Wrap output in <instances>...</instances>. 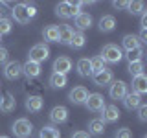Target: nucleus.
Wrapping results in <instances>:
<instances>
[{
    "label": "nucleus",
    "instance_id": "1",
    "mask_svg": "<svg viewBox=\"0 0 147 138\" xmlns=\"http://www.w3.org/2000/svg\"><path fill=\"white\" fill-rule=\"evenodd\" d=\"M101 59L109 64H118L123 59V52L118 44H105L101 50Z\"/></svg>",
    "mask_w": 147,
    "mask_h": 138
},
{
    "label": "nucleus",
    "instance_id": "2",
    "mask_svg": "<svg viewBox=\"0 0 147 138\" xmlns=\"http://www.w3.org/2000/svg\"><path fill=\"white\" fill-rule=\"evenodd\" d=\"M55 13L61 18H70V17L76 18L81 13V7H79L77 2H59L57 6H55Z\"/></svg>",
    "mask_w": 147,
    "mask_h": 138
},
{
    "label": "nucleus",
    "instance_id": "3",
    "mask_svg": "<svg viewBox=\"0 0 147 138\" xmlns=\"http://www.w3.org/2000/svg\"><path fill=\"white\" fill-rule=\"evenodd\" d=\"M11 131H13V135L17 138H28V136H31V133H33V123H31L28 118H18L11 125Z\"/></svg>",
    "mask_w": 147,
    "mask_h": 138
},
{
    "label": "nucleus",
    "instance_id": "4",
    "mask_svg": "<svg viewBox=\"0 0 147 138\" xmlns=\"http://www.w3.org/2000/svg\"><path fill=\"white\" fill-rule=\"evenodd\" d=\"M48 57H50V48H48V44H44V43H39V44L31 46L30 53H28V61H33V63H39V64L42 61H46Z\"/></svg>",
    "mask_w": 147,
    "mask_h": 138
},
{
    "label": "nucleus",
    "instance_id": "5",
    "mask_svg": "<svg viewBox=\"0 0 147 138\" xmlns=\"http://www.w3.org/2000/svg\"><path fill=\"white\" fill-rule=\"evenodd\" d=\"M22 76V64L18 61H9L6 63V66H4V77L9 81H15L18 77Z\"/></svg>",
    "mask_w": 147,
    "mask_h": 138
},
{
    "label": "nucleus",
    "instance_id": "6",
    "mask_svg": "<svg viewBox=\"0 0 147 138\" xmlns=\"http://www.w3.org/2000/svg\"><path fill=\"white\" fill-rule=\"evenodd\" d=\"M85 105H86L88 110H92V112H101L103 107H105V98L101 94H98V92H94V94H88Z\"/></svg>",
    "mask_w": 147,
    "mask_h": 138
},
{
    "label": "nucleus",
    "instance_id": "7",
    "mask_svg": "<svg viewBox=\"0 0 147 138\" xmlns=\"http://www.w3.org/2000/svg\"><path fill=\"white\" fill-rule=\"evenodd\" d=\"M109 96L112 99H123L127 96V83L121 79L112 81L110 83V89H109Z\"/></svg>",
    "mask_w": 147,
    "mask_h": 138
},
{
    "label": "nucleus",
    "instance_id": "8",
    "mask_svg": "<svg viewBox=\"0 0 147 138\" xmlns=\"http://www.w3.org/2000/svg\"><path fill=\"white\" fill-rule=\"evenodd\" d=\"M88 94H90V92L86 90L85 87H74V89L68 92V99H70L74 105H85Z\"/></svg>",
    "mask_w": 147,
    "mask_h": 138
},
{
    "label": "nucleus",
    "instance_id": "9",
    "mask_svg": "<svg viewBox=\"0 0 147 138\" xmlns=\"http://www.w3.org/2000/svg\"><path fill=\"white\" fill-rule=\"evenodd\" d=\"M70 70H72V59L70 57L61 55V57H57L53 61V72L55 74H63V76H66Z\"/></svg>",
    "mask_w": 147,
    "mask_h": 138
},
{
    "label": "nucleus",
    "instance_id": "10",
    "mask_svg": "<svg viewBox=\"0 0 147 138\" xmlns=\"http://www.w3.org/2000/svg\"><path fill=\"white\" fill-rule=\"evenodd\" d=\"M101 120H103L105 123H114V122H118L119 116H121V112H119V109L116 107V105H105L103 110H101Z\"/></svg>",
    "mask_w": 147,
    "mask_h": 138
},
{
    "label": "nucleus",
    "instance_id": "11",
    "mask_svg": "<svg viewBox=\"0 0 147 138\" xmlns=\"http://www.w3.org/2000/svg\"><path fill=\"white\" fill-rule=\"evenodd\" d=\"M11 17L15 18V22H18V24H28V22H30V17H28L26 4H15L13 9H11Z\"/></svg>",
    "mask_w": 147,
    "mask_h": 138
},
{
    "label": "nucleus",
    "instance_id": "12",
    "mask_svg": "<svg viewBox=\"0 0 147 138\" xmlns=\"http://www.w3.org/2000/svg\"><path fill=\"white\" fill-rule=\"evenodd\" d=\"M50 120H52V123H64L68 120V109L63 105H55L50 110Z\"/></svg>",
    "mask_w": 147,
    "mask_h": 138
},
{
    "label": "nucleus",
    "instance_id": "13",
    "mask_svg": "<svg viewBox=\"0 0 147 138\" xmlns=\"http://www.w3.org/2000/svg\"><path fill=\"white\" fill-rule=\"evenodd\" d=\"M92 79H94L96 87H107V85H110V83H112L114 76H112V72H110L109 68H103L101 72L94 74V76H92Z\"/></svg>",
    "mask_w": 147,
    "mask_h": 138
},
{
    "label": "nucleus",
    "instance_id": "14",
    "mask_svg": "<svg viewBox=\"0 0 147 138\" xmlns=\"http://www.w3.org/2000/svg\"><path fill=\"white\" fill-rule=\"evenodd\" d=\"M74 22H76V26H77V30L81 31H85V30H90V26H92V15L90 13H86V11H81L79 15H77L76 18H74Z\"/></svg>",
    "mask_w": 147,
    "mask_h": 138
},
{
    "label": "nucleus",
    "instance_id": "15",
    "mask_svg": "<svg viewBox=\"0 0 147 138\" xmlns=\"http://www.w3.org/2000/svg\"><path fill=\"white\" fill-rule=\"evenodd\" d=\"M42 107H44V99L39 94H33V96H28L26 98V109L30 112H40Z\"/></svg>",
    "mask_w": 147,
    "mask_h": 138
},
{
    "label": "nucleus",
    "instance_id": "16",
    "mask_svg": "<svg viewBox=\"0 0 147 138\" xmlns=\"http://www.w3.org/2000/svg\"><path fill=\"white\" fill-rule=\"evenodd\" d=\"M22 74H24L28 79H35V77L40 76V64L33 63V61H26L22 64Z\"/></svg>",
    "mask_w": 147,
    "mask_h": 138
},
{
    "label": "nucleus",
    "instance_id": "17",
    "mask_svg": "<svg viewBox=\"0 0 147 138\" xmlns=\"http://www.w3.org/2000/svg\"><path fill=\"white\" fill-rule=\"evenodd\" d=\"M132 92L138 94V96H144L147 92V76L145 74L132 77Z\"/></svg>",
    "mask_w": 147,
    "mask_h": 138
},
{
    "label": "nucleus",
    "instance_id": "18",
    "mask_svg": "<svg viewBox=\"0 0 147 138\" xmlns=\"http://www.w3.org/2000/svg\"><path fill=\"white\" fill-rule=\"evenodd\" d=\"M74 33H76V31H74V28H72L70 24L59 26V41H57V43H61V44H70Z\"/></svg>",
    "mask_w": 147,
    "mask_h": 138
},
{
    "label": "nucleus",
    "instance_id": "19",
    "mask_svg": "<svg viewBox=\"0 0 147 138\" xmlns=\"http://www.w3.org/2000/svg\"><path fill=\"white\" fill-rule=\"evenodd\" d=\"M99 30L103 33H110V31L116 30V18L112 15H103L99 18Z\"/></svg>",
    "mask_w": 147,
    "mask_h": 138
},
{
    "label": "nucleus",
    "instance_id": "20",
    "mask_svg": "<svg viewBox=\"0 0 147 138\" xmlns=\"http://www.w3.org/2000/svg\"><path fill=\"white\" fill-rule=\"evenodd\" d=\"M17 107V99L13 98V94H4L2 98H0V110L2 112H11V110H15Z\"/></svg>",
    "mask_w": 147,
    "mask_h": 138
},
{
    "label": "nucleus",
    "instance_id": "21",
    "mask_svg": "<svg viewBox=\"0 0 147 138\" xmlns=\"http://www.w3.org/2000/svg\"><path fill=\"white\" fill-rule=\"evenodd\" d=\"M121 101H123V105H125V109L132 110V109H138L142 105V96L134 94V92H127V96Z\"/></svg>",
    "mask_w": 147,
    "mask_h": 138
},
{
    "label": "nucleus",
    "instance_id": "22",
    "mask_svg": "<svg viewBox=\"0 0 147 138\" xmlns=\"http://www.w3.org/2000/svg\"><path fill=\"white\" fill-rule=\"evenodd\" d=\"M121 46L127 50H134V48H140V41H138V35L134 33H127V35H123V39H121Z\"/></svg>",
    "mask_w": 147,
    "mask_h": 138
},
{
    "label": "nucleus",
    "instance_id": "23",
    "mask_svg": "<svg viewBox=\"0 0 147 138\" xmlns=\"http://www.w3.org/2000/svg\"><path fill=\"white\" fill-rule=\"evenodd\" d=\"M77 72H79V76L83 77H92V68H90V59H86V57H83L77 61Z\"/></svg>",
    "mask_w": 147,
    "mask_h": 138
},
{
    "label": "nucleus",
    "instance_id": "24",
    "mask_svg": "<svg viewBox=\"0 0 147 138\" xmlns=\"http://www.w3.org/2000/svg\"><path fill=\"white\" fill-rule=\"evenodd\" d=\"M44 41L46 43H57L59 41V26H46L44 28Z\"/></svg>",
    "mask_w": 147,
    "mask_h": 138
},
{
    "label": "nucleus",
    "instance_id": "25",
    "mask_svg": "<svg viewBox=\"0 0 147 138\" xmlns=\"http://www.w3.org/2000/svg\"><path fill=\"white\" fill-rule=\"evenodd\" d=\"M66 83H68V79H66V76H63V74H52L50 76V87L52 89H64L66 87Z\"/></svg>",
    "mask_w": 147,
    "mask_h": 138
},
{
    "label": "nucleus",
    "instance_id": "26",
    "mask_svg": "<svg viewBox=\"0 0 147 138\" xmlns=\"http://www.w3.org/2000/svg\"><path fill=\"white\" fill-rule=\"evenodd\" d=\"M88 131L92 133V135H103L105 131V122L101 118H94L88 122Z\"/></svg>",
    "mask_w": 147,
    "mask_h": 138
},
{
    "label": "nucleus",
    "instance_id": "27",
    "mask_svg": "<svg viewBox=\"0 0 147 138\" xmlns=\"http://www.w3.org/2000/svg\"><path fill=\"white\" fill-rule=\"evenodd\" d=\"M39 138H61V133L53 125H44L39 133Z\"/></svg>",
    "mask_w": 147,
    "mask_h": 138
},
{
    "label": "nucleus",
    "instance_id": "28",
    "mask_svg": "<svg viewBox=\"0 0 147 138\" xmlns=\"http://www.w3.org/2000/svg\"><path fill=\"white\" fill-rule=\"evenodd\" d=\"M85 44H86V37H85V33H81V31H76V33H74V37H72V41H70V46H72L74 50H81Z\"/></svg>",
    "mask_w": 147,
    "mask_h": 138
},
{
    "label": "nucleus",
    "instance_id": "29",
    "mask_svg": "<svg viewBox=\"0 0 147 138\" xmlns=\"http://www.w3.org/2000/svg\"><path fill=\"white\" fill-rule=\"evenodd\" d=\"M125 9L131 13V15H142V13L145 11V6H144V2H140V0H134V2H127Z\"/></svg>",
    "mask_w": 147,
    "mask_h": 138
},
{
    "label": "nucleus",
    "instance_id": "30",
    "mask_svg": "<svg viewBox=\"0 0 147 138\" xmlns=\"http://www.w3.org/2000/svg\"><path fill=\"white\" fill-rule=\"evenodd\" d=\"M127 70L129 74H131L132 77H136V76H142L144 74V61H136V63H129V66H127Z\"/></svg>",
    "mask_w": 147,
    "mask_h": 138
},
{
    "label": "nucleus",
    "instance_id": "31",
    "mask_svg": "<svg viewBox=\"0 0 147 138\" xmlns=\"http://www.w3.org/2000/svg\"><path fill=\"white\" fill-rule=\"evenodd\" d=\"M90 68H92V76L98 74V72H101L105 68V61L101 59V55H96V57L90 59Z\"/></svg>",
    "mask_w": 147,
    "mask_h": 138
},
{
    "label": "nucleus",
    "instance_id": "32",
    "mask_svg": "<svg viewBox=\"0 0 147 138\" xmlns=\"http://www.w3.org/2000/svg\"><path fill=\"white\" fill-rule=\"evenodd\" d=\"M125 57L129 59V63H136V61H142V57H144V48H134V50H129Z\"/></svg>",
    "mask_w": 147,
    "mask_h": 138
},
{
    "label": "nucleus",
    "instance_id": "33",
    "mask_svg": "<svg viewBox=\"0 0 147 138\" xmlns=\"http://www.w3.org/2000/svg\"><path fill=\"white\" fill-rule=\"evenodd\" d=\"M11 28H13L11 18L0 17V37H2V35H7V33H11Z\"/></svg>",
    "mask_w": 147,
    "mask_h": 138
},
{
    "label": "nucleus",
    "instance_id": "34",
    "mask_svg": "<svg viewBox=\"0 0 147 138\" xmlns=\"http://www.w3.org/2000/svg\"><path fill=\"white\" fill-rule=\"evenodd\" d=\"M116 138H132V133L129 127H121L116 131Z\"/></svg>",
    "mask_w": 147,
    "mask_h": 138
},
{
    "label": "nucleus",
    "instance_id": "35",
    "mask_svg": "<svg viewBox=\"0 0 147 138\" xmlns=\"http://www.w3.org/2000/svg\"><path fill=\"white\" fill-rule=\"evenodd\" d=\"M138 120L140 122H147V105L145 103H142L138 107Z\"/></svg>",
    "mask_w": 147,
    "mask_h": 138
},
{
    "label": "nucleus",
    "instance_id": "36",
    "mask_svg": "<svg viewBox=\"0 0 147 138\" xmlns=\"http://www.w3.org/2000/svg\"><path fill=\"white\" fill-rule=\"evenodd\" d=\"M7 59H9V52L4 48V46H0V64H6Z\"/></svg>",
    "mask_w": 147,
    "mask_h": 138
},
{
    "label": "nucleus",
    "instance_id": "37",
    "mask_svg": "<svg viewBox=\"0 0 147 138\" xmlns=\"http://www.w3.org/2000/svg\"><path fill=\"white\" fill-rule=\"evenodd\" d=\"M26 9H28V17H30V20H31L33 17H37V7L33 6V4H28V2H26Z\"/></svg>",
    "mask_w": 147,
    "mask_h": 138
},
{
    "label": "nucleus",
    "instance_id": "38",
    "mask_svg": "<svg viewBox=\"0 0 147 138\" xmlns=\"http://www.w3.org/2000/svg\"><path fill=\"white\" fill-rule=\"evenodd\" d=\"M140 28H142V30H147V11L142 13V18H140Z\"/></svg>",
    "mask_w": 147,
    "mask_h": 138
},
{
    "label": "nucleus",
    "instance_id": "39",
    "mask_svg": "<svg viewBox=\"0 0 147 138\" xmlns=\"http://www.w3.org/2000/svg\"><path fill=\"white\" fill-rule=\"evenodd\" d=\"M72 138H90V133H86V131H77V133H74Z\"/></svg>",
    "mask_w": 147,
    "mask_h": 138
},
{
    "label": "nucleus",
    "instance_id": "40",
    "mask_svg": "<svg viewBox=\"0 0 147 138\" xmlns=\"http://www.w3.org/2000/svg\"><path fill=\"white\" fill-rule=\"evenodd\" d=\"M138 41H140V44H142V43H147V30H142V31H140Z\"/></svg>",
    "mask_w": 147,
    "mask_h": 138
},
{
    "label": "nucleus",
    "instance_id": "41",
    "mask_svg": "<svg viewBox=\"0 0 147 138\" xmlns=\"http://www.w3.org/2000/svg\"><path fill=\"white\" fill-rule=\"evenodd\" d=\"M112 6L116 7V9H125L127 7V2H118V0H116V2H112Z\"/></svg>",
    "mask_w": 147,
    "mask_h": 138
},
{
    "label": "nucleus",
    "instance_id": "42",
    "mask_svg": "<svg viewBox=\"0 0 147 138\" xmlns=\"http://www.w3.org/2000/svg\"><path fill=\"white\" fill-rule=\"evenodd\" d=\"M2 13H4V4H0V17H2Z\"/></svg>",
    "mask_w": 147,
    "mask_h": 138
},
{
    "label": "nucleus",
    "instance_id": "43",
    "mask_svg": "<svg viewBox=\"0 0 147 138\" xmlns=\"http://www.w3.org/2000/svg\"><path fill=\"white\" fill-rule=\"evenodd\" d=\"M0 138H9V136H6V135H0Z\"/></svg>",
    "mask_w": 147,
    "mask_h": 138
},
{
    "label": "nucleus",
    "instance_id": "44",
    "mask_svg": "<svg viewBox=\"0 0 147 138\" xmlns=\"http://www.w3.org/2000/svg\"><path fill=\"white\" fill-rule=\"evenodd\" d=\"M0 44H2V37H0Z\"/></svg>",
    "mask_w": 147,
    "mask_h": 138
}]
</instances>
